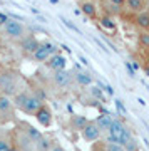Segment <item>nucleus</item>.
Segmentation results:
<instances>
[{
	"label": "nucleus",
	"mask_w": 149,
	"mask_h": 151,
	"mask_svg": "<svg viewBox=\"0 0 149 151\" xmlns=\"http://www.w3.org/2000/svg\"><path fill=\"white\" fill-rule=\"evenodd\" d=\"M87 121L89 119L85 118V116H80V114H72L69 119V124L70 128L74 131H82V128H84L85 124H87Z\"/></svg>",
	"instance_id": "nucleus-17"
},
{
	"label": "nucleus",
	"mask_w": 149,
	"mask_h": 151,
	"mask_svg": "<svg viewBox=\"0 0 149 151\" xmlns=\"http://www.w3.org/2000/svg\"><path fill=\"white\" fill-rule=\"evenodd\" d=\"M7 19H9L7 15H4V14H0V27H2V25H4V24L7 22Z\"/></svg>",
	"instance_id": "nucleus-25"
},
{
	"label": "nucleus",
	"mask_w": 149,
	"mask_h": 151,
	"mask_svg": "<svg viewBox=\"0 0 149 151\" xmlns=\"http://www.w3.org/2000/svg\"><path fill=\"white\" fill-rule=\"evenodd\" d=\"M74 82V76L67 69L62 70H52L50 72V84L55 89H69Z\"/></svg>",
	"instance_id": "nucleus-7"
},
{
	"label": "nucleus",
	"mask_w": 149,
	"mask_h": 151,
	"mask_svg": "<svg viewBox=\"0 0 149 151\" xmlns=\"http://www.w3.org/2000/svg\"><path fill=\"white\" fill-rule=\"evenodd\" d=\"M80 134H82V138H84L87 143H96V141L101 139V129L97 128L96 121H87V124H85L84 128H82V131H80Z\"/></svg>",
	"instance_id": "nucleus-11"
},
{
	"label": "nucleus",
	"mask_w": 149,
	"mask_h": 151,
	"mask_svg": "<svg viewBox=\"0 0 149 151\" xmlns=\"http://www.w3.org/2000/svg\"><path fill=\"white\" fill-rule=\"evenodd\" d=\"M12 145L17 151H35V141L27 134L19 123L12 129Z\"/></svg>",
	"instance_id": "nucleus-5"
},
{
	"label": "nucleus",
	"mask_w": 149,
	"mask_h": 151,
	"mask_svg": "<svg viewBox=\"0 0 149 151\" xmlns=\"http://www.w3.org/2000/svg\"><path fill=\"white\" fill-rule=\"evenodd\" d=\"M80 12L89 19H99V5H97L94 0H80L79 2Z\"/></svg>",
	"instance_id": "nucleus-14"
},
{
	"label": "nucleus",
	"mask_w": 149,
	"mask_h": 151,
	"mask_svg": "<svg viewBox=\"0 0 149 151\" xmlns=\"http://www.w3.org/2000/svg\"><path fill=\"white\" fill-rule=\"evenodd\" d=\"M148 0H126V5H124V15L122 17H131L136 14L148 10Z\"/></svg>",
	"instance_id": "nucleus-10"
},
{
	"label": "nucleus",
	"mask_w": 149,
	"mask_h": 151,
	"mask_svg": "<svg viewBox=\"0 0 149 151\" xmlns=\"http://www.w3.org/2000/svg\"><path fill=\"white\" fill-rule=\"evenodd\" d=\"M129 19H131V22H133V25H136L139 30H146V32H149V9L148 10H144V12H141V14L131 15Z\"/></svg>",
	"instance_id": "nucleus-15"
},
{
	"label": "nucleus",
	"mask_w": 149,
	"mask_h": 151,
	"mask_svg": "<svg viewBox=\"0 0 149 151\" xmlns=\"http://www.w3.org/2000/svg\"><path fill=\"white\" fill-rule=\"evenodd\" d=\"M74 81L77 82V84H80V86H89V84L92 82V79H91V76L87 74V72H77V74L74 76Z\"/></svg>",
	"instance_id": "nucleus-21"
},
{
	"label": "nucleus",
	"mask_w": 149,
	"mask_h": 151,
	"mask_svg": "<svg viewBox=\"0 0 149 151\" xmlns=\"http://www.w3.org/2000/svg\"><path fill=\"white\" fill-rule=\"evenodd\" d=\"M37 123L42 126V128H50L52 126V119H54V114H52V109L49 108L47 104L44 103L40 108L37 109V113L34 114Z\"/></svg>",
	"instance_id": "nucleus-12"
},
{
	"label": "nucleus",
	"mask_w": 149,
	"mask_h": 151,
	"mask_svg": "<svg viewBox=\"0 0 149 151\" xmlns=\"http://www.w3.org/2000/svg\"><path fill=\"white\" fill-rule=\"evenodd\" d=\"M24 87L22 74L12 65L0 64V92L9 97H14Z\"/></svg>",
	"instance_id": "nucleus-2"
},
{
	"label": "nucleus",
	"mask_w": 149,
	"mask_h": 151,
	"mask_svg": "<svg viewBox=\"0 0 149 151\" xmlns=\"http://www.w3.org/2000/svg\"><path fill=\"white\" fill-rule=\"evenodd\" d=\"M148 5H149V0H148Z\"/></svg>",
	"instance_id": "nucleus-26"
},
{
	"label": "nucleus",
	"mask_w": 149,
	"mask_h": 151,
	"mask_svg": "<svg viewBox=\"0 0 149 151\" xmlns=\"http://www.w3.org/2000/svg\"><path fill=\"white\" fill-rule=\"evenodd\" d=\"M92 151H126L124 146L117 145V143H109V141H99L94 143Z\"/></svg>",
	"instance_id": "nucleus-16"
},
{
	"label": "nucleus",
	"mask_w": 149,
	"mask_h": 151,
	"mask_svg": "<svg viewBox=\"0 0 149 151\" xmlns=\"http://www.w3.org/2000/svg\"><path fill=\"white\" fill-rule=\"evenodd\" d=\"M107 2H111L112 5H117L121 9H124V5H126V0H107Z\"/></svg>",
	"instance_id": "nucleus-24"
},
{
	"label": "nucleus",
	"mask_w": 149,
	"mask_h": 151,
	"mask_svg": "<svg viewBox=\"0 0 149 151\" xmlns=\"http://www.w3.org/2000/svg\"><path fill=\"white\" fill-rule=\"evenodd\" d=\"M55 52H59L55 44L50 42V40H42V42H39V47L35 49V52L32 54V57H30V59H32L34 62L44 64V62H45L50 55L55 54Z\"/></svg>",
	"instance_id": "nucleus-6"
},
{
	"label": "nucleus",
	"mask_w": 149,
	"mask_h": 151,
	"mask_svg": "<svg viewBox=\"0 0 149 151\" xmlns=\"http://www.w3.org/2000/svg\"><path fill=\"white\" fill-rule=\"evenodd\" d=\"M15 119V106L12 103V97L0 92V124L10 123Z\"/></svg>",
	"instance_id": "nucleus-8"
},
{
	"label": "nucleus",
	"mask_w": 149,
	"mask_h": 151,
	"mask_svg": "<svg viewBox=\"0 0 149 151\" xmlns=\"http://www.w3.org/2000/svg\"><path fill=\"white\" fill-rule=\"evenodd\" d=\"M106 134H107L106 141H109V143H117V145H121V146H124L131 138H133L129 128L121 121V119H112V123H111V126H109V129L106 131Z\"/></svg>",
	"instance_id": "nucleus-4"
},
{
	"label": "nucleus",
	"mask_w": 149,
	"mask_h": 151,
	"mask_svg": "<svg viewBox=\"0 0 149 151\" xmlns=\"http://www.w3.org/2000/svg\"><path fill=\"white\" fill-rule=\"evenodd\" d=\"M39 42H40V40H39L34 34H29L27 37H24L22 40H19V42H17L19 52H20L24 57H29V59H30V57H32V54L35 52V49L39 47Z\"/></svg>",
	"instance_id": "nucleus-9"
},
{
	"label": "nucleus",
	"mask_w": 149,
	"mask_h": 151,
	"mask_svg": "<svg viewBox=\"0 0 149 151\" xmlns=\"http://www.w3.org/2000/svg\"><path fill=\"white\" fill-rule=\"evenodd\" d=\"M52 143L54 141L50 139L49 136L42 134L37 141H35V151H49L50 150V146H52Z\"/></svg>",
	"instance_id": "nucleus-20"
},
{
	"label": "nucleus",
	"mask_w": 149,
	"mask_h": 151,
	"mask_svg": "<svg viewBox=\"0 0 149 151\" xmlns=\"http://www.w3.org/2000/svg\"><path fill=\"white\" fill-rule=\"evenodd\" d=\"M112 116L111 114H107V113H104V114H99L97 116V119H96V124H97V128L101 129V133H106L107 129H109V126H111V123H112Z\"/></svg>",
	"instance_id": "nucleus-18"
},
{
	"label": "nucleus",
	"mask_w": 149,
	"mask_h": 151,
	"mask_svg": "<svg viewBox=\"0 0 149 151\" xmlns=\"http://www.w3.org/2000/svg\"><path fill=\"white\" fill-rule=\"evenodd\" d=\"M138 44H139V47H141V49L149 50V32L141 30V32L138 34Z\"/></svg>",
	"instance_id": "nucleus-22"
},
{
	"label": "nucleus",
	"mask_w": 149,
	"mask_h": 151,
	"mask_svg": "<svg viewBox=\"0 0 149 151\" xmlns=\"http://www.w3.org/2000/svg\"><path fill=\"white\" fill-rule=\"evenodd\" d=\"M12 103H14L15 109L22 111L24 114L34 116L37 113V109L44 104V92L39 91V87L34 89V87L24 86L15 96L12 97Z\"/></svg>",
	"instance_id": "nucleus-1"
},
{
	"label": "nucleus",
	"mask_w": 149,
	"mask_h": 151,
	"mask_svg": "<svg viewBox=\"0 0 149 151\" xmlns=\"http://www.w3.org/2000/svg\"><path fill=\"white\" fill-rule=\"evenodd\" d=\"M2 34H4V37L7 40H10V42L17 44L19 40H22L24 37H27L30 32V29L27 27L24 22L17 20V19H7V22L2 25Z\"/></svg>",
	"instance_id": "nucleus-3"
},
{
	"label": "nucleus",
	"mask_w": 149,
	"mask_h": 151,
	"mask_svg": "<svg viewBox=\"0 0 149 151\" xmlns=\"http://www.w3.org/2000/svg\"><path fill=\"white\" fill-rule=\"evenodd\" d=\"M49 151H65V150H64V146H60L59 143H55V141H54L52 146H50V150H49Z\"/></svg>",
	"instance_id": "nucleus-23"
},
{
	"label": "nucleus",
	"mask_w": 149,
	"mask_h": 151,
	"mask_svg": "<svg viewBox=\"0 0 149 151\" xmlns=\"http://www.w3.org/2000/svg\"><path fill=\"white\" fill-rule=\"evenodd\" d=\"M12 150V131H0V151H10Z\"/></svg>",
	"instance_id": "nucleus-19"
},
{
	"label": "nucleus",
	"mask_w": 149,
	"mask_h": 151,
	"mask_svg": "<svg viewBox=\"0 0 149 151\" xmlns=\"http://www.w3.org/2000/svg\"><path fill=\"white\" fill-rule=\"evenodd\" d=\"M44 64H45V67H47L50 72H52V70H62V69H65V65H67V59H65V55H62L60 52H55V54L50 55Z\"/></svg>",
	"instance_id": "nucleus-13"
}]
</instances>
